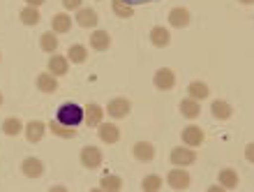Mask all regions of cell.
<instances>
[{"instance_id":"32","label":"cell","mask_w":254,"mask_h":192,"mask_svg":"<svg viewBox=\"0 0 254 192\" xmlns=\"http://www.w3.org/2000/svg\"><path fill=\"white\" fill-rule=\"evenodd\" d=\"M63 7H65V9H79L81 0H63Z\"/></svg>"},{"instance_id":"3","label":"cell","mask_w":254,"mask_h":192,"mask_svg":"<svg viewBox=\"0 0 254 192\" xmlns=\"http://www.w3.org/2000/svg\"><path fill=\"white\" fill-rule=\"evenodd\" d=\"M153 84L157 91H171L176 86V74L174 70H169V67H160L153 77Z\"/></svg>"},{"instance_id":"35","label":"cell","mask_w":254,"mask_h":192,"mask_svg":"<svg viewBox=\"0 0 254 192\" xmlns=\"http://www.w3.org/2000/svg\"><path fill=\"white\" fill-rule=\"evenodd\" d=\"M241 2H243V5H250V2H252V0H241Z\"/></svg>"},{"instance_id":"26","label":"cell","mask_w":254,"mask_h":192,"mask_svg":"<svg viewBox=\"0 0 254 192\" xmlns=\"http://www.w3.org/2000/svg\"><path fill=\"white\" fill-rule=\"evenodd\" d=\"M67 56H69V60H72L74 65H83L88 58V51H86V47H81V44H72L69 51H67Z\"/></svg>"},{"instance_id":"18","label":"cell","mask_w":254,"mask_h":192,"mask_svg":"<svg viewBox=\"0 0 254 192\" xmlns=\"http://www.w3.org/2000/svg\"><path fill=\"white\" fill-rule=\"evenodd\" d=\"M51 30H54L56 35L69 33V30H72V19H69L67 14H54V19H51Z\"/></svg>"},{"instance_id":"19","label":"cell","mask_w":254,"mask_h":192,"mask_svg":"<svg viewBox=\"0 0 254 192\" xmlns=\"http://www.w3.org/2000/svg\"><path fill=\"white\" fill-rule=\"evenodd\" d=\"M49 130H51V132L56 134V137H63V139H72V137H76V127H67V125H61V123H58V120H51V123H49Z\"/></svg>"},{"instance_id":"14","label":"cell","mask_w":254,"mask_h":192,"mask_svg":"<svg viewBox=\"0 0 254 192\" xmlns=\"http://www.w3.org/2000/svg\"><path fill=\"white\" fill-rule=\"evenodd\" d=\"M150 42H153V47L164 49L171 44V35H169V30L164 26H155L153 30H150Z\"/></svg>"},{"instance_id":"37","label":"cell","mask_w":254,"mask_h":192,"mask_svg":"<svg viewBox=\"0 0 254 192\" xmlns=\"http://www.w3.org/2000/svg\"><path fill=\"white\" fill-rule=\"evenodd\" d=\"M0 58H2V53H0Z\"/></svg>"},{"instance_id":"1","label":"cell","mask_w":254,"mask_h":192,"mask_svg":"<svg viewBox=\"0 0 254 192\" xmlns=\"http://www.w3.org/2000/svg\"><path fill=\"white\" fill-rule=\"evenodd\" d=\"M56 120L61 125H67V127H79L83 123V109L74 102H65L61 104V109L56 111Z\"/></svg>"},{"instance_id":"27","label":"cell","mask_w":254,"mask_h":192,"mask_svg":"<svg viewBox=\"0 0 254 192\" xmlns=\"http://www.w3.org/2000/svg\"><path fill=\"white\" fill-rule=\"evenodd\" d=\"M188 93H190V97H192V99H196V102H199V99H206L208 97V86H206V84H201V81H192V84L188 86Z\"/></svg>"},{"instance_id":"31","label":"cell","mask_w":254,"mask_h":192,"mask_svg":"<svg viewBox=\"0 0 254 192\" xmlns=\"http://www.w3.org/2000/svg\"><path fill=\"white\" fill-rule=\"evenodd\" d=\"M162 188V179L160 176H146L143 179V183H141V190L146 192H157Z\"/></svg>"},{"instance_id":"9","label":"cell","mask_w":254,"mask_h":192,"mask_svg":"<svg viewBox=\"0 0 254 192\" xmlns=\"http://www.w3.org/2000/svg\"><path fill=\"white\" fill-rule=\"evenodd\" d=\"M21 172H23V176H28V179H40L42 174H44V165H42V160H37V158H26L23 165H21Z\"/></svg>"},{"instance_id":"13","label":"cell","mask_w":254,"mask_h":192,"mask_svg":"<svg viewBox=\"0 0 254 192\" xmlns=\"http://www.w3.org/2000/svg\"><path fill=\"white\" fill-rule=\"evenodd\" d=\"M97 127H100V130H97V132H100V139L104 141V144H116V141L121 139V130H118L114 123H100Z\"/></svg>"},{"instance_id":"29","label":"cell","mask_w":254,"mask_h":192,"mask_svg":"<svg viewBox=\"0 0 254 192\" xmlns=\"http://www.w3.org/2000/svg\"><path fill=\"white\" fill-rule=\"evenodd\" d=\"M111 9H114L118 16H123V19H132V14H134V7H129L127 2H123V0H111Z\"/></svg>"},{"instance_id":"28","label":"cell","mask_w":254,"mask_h":192,"mask_svg":"<svg viewBox=\"0 0 254 192\" xmlns=\"http://www.w3.org/2000/svg\"><path fill=\"white\" fill-rule=\"evenodd\" d=\"M2 132L7 134V137H16L19 132H23V123H21L19 118H5V123H2Z\"/></svg>"},{"instance_id":"12","label":"cell","mask_w":254,"mask_h":192,"mask_svg":"<svg viewBox=\"0 0 254 192\" xmlns=\"http://www.w3.org/2000/svg\"><path fill=\"white\" fill-rule=\"evenodd\" d=\"M76 23H79L81 28H95L97 26V12H95L93 7H79Z\"/></svg>"},{"instance_id":"33","label":"cell","mask_w":254,"mask_h":192,"mask_svg":"<svg viewBox=\"0 0 254 192\" xmlns=\"http://www.w3.org/2000/svg\"><path fill=\"white\" fill-rule=\"evenodd\" d=\"M123 2H127L129 7H136V5H148V2H157V0H123Z\"/></svg>"},{"instance_id":"34","label":"cell","mask_w":254,"mask_h":192,"mask_svg":"<svg viewBox=\"0 0 254 192\" xmlns=\"http://www.w3.org/2000/svg\"><path fill=\"white\" fill-rule=\"evenodd\" d=\"M30 7H40V5H44V0H26Z\"/></svg>"},{"instance_id":"7","label":"cell","mask_w":254,"mask_h":192,"mask_svg":"<svg viewBox=\"0 0 254 192\" xmlns=\"http://www.w3.org/2000/svg\"><path fill=\"white\" fill-rule=\"evenodd\" d=\"M194 158H196V155H194L192 148H174V151H171V155H169V160H171V165H174V167L192 165Z\"/></svg>"},{"instance_id":"17","label":"cell","mask_w":254,"mask_h":192,"mask_svg":"<svg viewBox=\"0 0 254 192\" xmlns=\"http://www.w3.org/2000/svg\"><path fill=\"white\" fill-rule=\"evenodd\" d=\"M210 111H213L215 120H229L231 113H234V109H231V104L224 102V99H215L213 104H210Z\"/></svg>"},{"instance_id":"20","label":"cell","mask_w":254,"mask_h":192,"mask_svg":"<svg viewBox=\"0 0 254 192\" xmlns=\"http://www.w3.org/2000/svg\"><path fill=\"white\" fill-rule=\"evenodd\" d=\"M37 88H40L42 93H56V88H58V81L51 72L49 74H40L37 77Z\"/></svg>"},{"instance_id":"5","label":"cell","mask_w":254,"mask_h":192,"mask_svg":"<svg viewBox=\"0 0 254 192\" xmlns=\"http://www.w3.org/2000/svg\"><path fill=\"white\" fill-rule=\"evenodd\" d=\"M23 132H26V139L30 144H37V141L44 139V134H47V123H42V120H30L28 125H23Z\"/></svg>"},{"instance_id":"11","label":"cell","mask_w":254,"mask_h":192,"mask_svg":"<svg viewBox=\"0 0 254 192\" xmlns=\"http://www.w3.org/2000/svg\"><path fill=\"white\" fill-rule=\"evenodd\" d=\"M183 141H185V146H190V148H196V146L203 144V130L196 125H190L183 130Z\"/></svg>"},{"instance_id":"24","label":"cell","mask_w":254,"mask_h":192,"mask_svg":"<svg viewBox=\"0 0 254 192\" xmlns=\"http://www.w3.org/2000/svg\"><path fill=\"white\" fill-rule=\"evenodd\" d=\"M220 186L224 188V190H234V188L238 186V174H236L234 169H222L220 172Z\"/></svg>"},{"instance_id":"10","label":"cell","mask_w":254,"mask_h":192,"mask_svg":"<svg viewBox=\"0 0 254 192\" xmlns=\"http://www.w3.org/2000/svg\"><path fill=\"white\" fill-rule=\"evenodd\" d=\"M132 153L139 162H150V160L155 158V146L150 144V141H136L134 148H132Z\"/></svg>"},{"instance_id":"2","label":"cell","mask_w":254,"mask_h":192,"mask_svg":"<svg viewBox=\"0 0 254 192\" xmlns=\"http://www.w3.org/2000/svg\"><path fill=\"white\" fill-rule=\"evenodd\" d=\"M79 160L86 169H97V167L102 165V151L100 148H95V146H83Z\"/></svg>"},{"instance_id":"8","label":"cell","mask_w":254,"mask_h":192,"mask_svg":"<svg viewBox=\"0 0 254 192\" xmlns=\"http://www.w3.org/2000/svg\"><path fill=\"white\" fill-rule=\"evenodd\" d=\"M102 116H104V109L100 104H86L83 106V120H86V125L90 127H97L102 123Z\"/></svg>"},{"instance_id":"36","label":"cell","mask_w":254,"mask_h":192,"mask_svg":"<svg viewBox=\"0 0 254 192\" xmlns=\"http://www.w3.org/2000/svg\"><path fill=\"white\" fill-rule=\"evenodd\" d=\"M0 104H2V93H0Z\"/></svg>"},{"instance_id":"6","label":"cell","mask_w":254,"mask_h":192,"mask_svg":"<svg viewBox=\"0 0 254 192\" xmlns=\"http://www.w3.org/2000/svg\"><path fill=\"white\" fill-rule=\"evenodd\" d=\"M167 181L174 190H188L190 188V174L185 169H171L167 174Z\"/></svg>"},{"instance_id":"15","label":"cell","mask_w":254,"mask_h":192,"mask_svg":"<svg viewBox=\"0 0 254 192\" xmlns=\"http://www.w3.org/2000/svg\"><path fill=\"white\" fill-rule=\"evenodd\" d=\"M90 47H93L95 51H107V49L111 47V35H109L107 30H93V35H90Z\"/></svg>"},{"instance_id":"23","label":"cell","mask_w":254,"mask_h":192,"mask_svg":"<svg viewBox=\"0 0 254 192\" xmlns=\"http://www.w3.org/2000/svg\"><path fill=\"white\" fill-rule=\"evenodd\" d=\"M199 111H201V106H199V102H196V99L188 97V99H183V102H181V113L185 116V118H196V116H199Z\"/></svg>"},{"instance_id":"22","label":"cell","mask_w":254,"mask_h":192,"mask_svg":"<svg viewBox=\"0 0 254 192\" xmlns=\"http://www.w3.org/2000/svg\"><path fill=\"white\" fill-rule=\"evenodd\" d=\"M40 47H42V51H47V53H54L56 49H58V37H56L54 30H47V33H42Z\"/></svg>"},{"instance_id":"16","label":"cell","mask_w":254,"mask_h":192,"mask_svg":"<svg viewBox=\"0 0 254 192\" xmlns=\"http://www.w3.org/2000/svg\"><path fill=\"white\" fill-rule=\"evenodd\" d=\"M169 23L174 28H185L190 26V12L185 7H174L171 12H169Z\"/></svg>"},{"instance_id":"25","label":"cell","mask_w":254,"mask_h":192,"mask_svg":"<svg viewBox=\"0 0 254 192\" xmlns=\"http://www.w3.org/2000/svg\"><path fill=\"white\" fill-rule=\"evenodd\" d=\"M49 72L56 74V77L67 74V60L63 58V56H51V58H49Z\"/></svg>"},{"instance_id":"30","label":"cell","mask_w":254,"mask_h":192,"mask_svg":"<svg viewBox=\"0 0 254 192\" xmlns=\"http://www.w3.org/2000/svg\"><path fill=\"white\" fill-rule=\"evenodd\" d=\"M100 188L102 190H109V192H118L123 188V181L118 179V176H104V179L100 181Z\"/></svg>"},{"instance_id":"21","label":"cell","mask_w":254,"mask_h":192,"mask_svg":"<svg viewBox=\"0 0 254 192\" xmlns=\"http://www.w3.org/2000/svg\"><path fill=\"white\" fill-rule=\"evenodd\" d=\"M19 19L23 21L26 26H37V23L42 21V16H40V12H37V7H30V5H28V7H23V9H21Z\"/></svg>"},{"instance_id":"4","label":"cell","mask_w":254,"mask_h":192,"mask_svg":"<svg viewBox=\"0 0 254 192\" xmlns=\"http://www.w3.org/2000/svg\"><path fill=\"white\" fill-rule=\"evenodd\" d=\"M129 109H132V104H129L127 97H114V99H109L104 113H109L111 118H125L127 113H129Z\"/></svg>"}]
</instances>
